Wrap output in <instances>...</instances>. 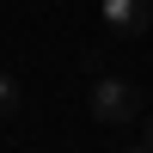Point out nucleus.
I'll list each match as a JSON object with an SVG mask.
<instances>
[{
  "label": "nucleus",
  "mask_w": 153,
  "mask_h": 153,
  "mask_svg": "<svg viewBox=\"0 0 153 153\" xmlns=\"http://www.w3.org/2000/svg\"><path fill=\"white\" fill-rule=\"evenodd\" d=\"M92 117L104 123V129H123V123H135V117H141V92H135L129 80L98 74V86H92Z\"/></svg>",
  "instance_id": "obj_1"
},
{
  "label": "nucleus",
  "mask_w": 153,
  "mask_h": 153,
  "mask_svg": "<svg viewBox=\"0 0 153 153\" xmlns=\"http://www.w3.org/2000/svg\"><path fill=\"white\" fill-rule=\"evenodd\" d=\"M98 6H104V25L117 37H141L153 25V0H98Z\"/></svg>",
  "instance_id": "obj_2"
},
{
  "label": "nucleus",
  "mask_w": 153,
  "mask_h": 153,
  "mask_svg": "<svg viewBox=\"0 0 153 153\" xmlns=\"http://www.w3.org/2000/svg\"><path fill=\"white\" fill-rule=\"evenodd\" d=\"M12 110H19V80L0 68V117H12Z\"/></svg>",
  "instance_id": "obj_3"
},
{
  "label": "nucleus",
  "mask_w": 153,
  "mask_h": 153,
  "mask_svg": "<svg viewBox=\"0 0 153 153\" xmlns=\"http://www.w3.org/2000/svg\"><path fill=\"white\" fill-rule=\"evenodd\" d=\"M141 141H147V147H153V117H147V129H141Z\"/></svg>",
  "instance_id": "obj_4"
}]
</instances>
